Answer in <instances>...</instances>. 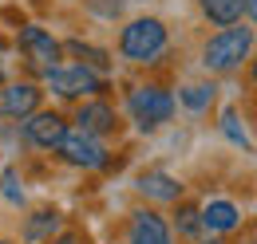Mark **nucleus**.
<instances>
[{"instance_id": "6ab92c4d", "label": "nucleus", "mask_w": 257, "mask_h": 244, "mask_svg": "<svg viewBox=\"0 0 257 244\" xmlns=\"http://www.w3.org/2000/svg\"><path fill=\"white\" fill-rule=\"evenodd\" d=\"M0 193H4L12 205H24V189L16 185V170H4V174H0Z\"/></svg>"}, {"instance_id": "1a4fd4ad", "label": "nucleus", "mask_w": 257, "mask_h": 244, "mask_svg": "<svg viewBox=\"0 0 257 244\" xmlns=\"http://www.w3.org/2000/svg\"><path fill=\"white\" fill-rule=\"evenodd\" d=\"M198 220H202V228L210 232V236H225V232H233L237 224H241V209L233 205V201H206L202 209H198Z\"/></svg>"}, {"instance_id": "9d476101", "label": "nucleus", "mask_w": 257, "mask_h": 244, "mask_svg": "<svg viewBox=\"0 0 257 244\" xmlns=\"http://www.w3.org/2000/svg\"><path fill=\"white\" fill-rule=\"evenodd\" d=\"M127 236H131V244H170V228H166V220L159 213L139 209V213H131Z\"/></svg>"}, {"instance_id": "20e7f679", "label": "nucleus", "mask_w": 257, "mask_h": 244, "mask_svg": "<svg viewBox=\"0 0 257 244\" xmlns=\"http://www.w3.org/2000/svg\"><path fill=\"white\" fill-rule=\"evenodd\" d=\"M48 87L64 98H83V94H99L103 91V75L75 63V67H52L48 71Z\"/></svg>"}, {"instance_id": "7ed1b4c3", "label": "nucleus", "mask_w": 257, "mask_h": 244, "mask_svg": "<svg viewBox=\"0 0 257 244\" xmlns=\"http://www.w3.org/2000/svg\"><path fill=\"white\" fill-rule=\"evenodd\" d=\"M127 110H131V118H135V126L143 134H151V130H159L162 122H170L174 98H170V91H162V87H135L131 98H127Z\"/></svg>"}, {"instance_id": "423d86ee", "label": "nucleus", "mask_w": 257, "mask_h": 244, "mask_svg": "<svg viewBox=\"0 0 257 244\" xmlns=\"http://www.w3.org/2000/svg\"><path fill=\"white\" fill-rule=\"evenodd\" d=\"M20 52H24V60L32 63L40 75H48L52 67H60V44L52 40V32H44V28H36V24H28V28H20Z\"/></svg>"}, {"instance_id": "412c9836", "label": "nucleus", "mask_w": 257, "mask_h": 244, "mask_svg": "<svg viewBox=\"0 0 257 244\" xmlns=\"http://www.w3.org/2000/svg\"><path fill=\"white\" fill-rule=\"evenodd\" d=\"M4 56H8V48H4V40H0V79H4Z\"/></svg>"}, {"instance_id": "f03ea898", "label": "nucleus", "mask_w": 257, "mask_h": 244, "mask_svg": "<svg viewBox=\"0 0 257 244\" xmlns=\"http://www.w3.org/2000/svg\"><path fill=\"white\" fill-rule=\"evenodd\" d=\"M119 52L131 63H155L166 52V24L155 16H143V20H131L123 36H119Z\"/></svg>"}, {"instance_id": "39448f33", "label": "nucleus", "mask_w": 257, "mask_h": 244, "mask_svg": "<svg viewBox=\"0 0 257 244\" xmlns=\"http://www.w3.org/2000/svg\"><path fill=\"white\" fill-rule=\"evenodd\" d=\"M56 150L67 166H79V170H103L107 166V146L91 134H83V130H67Z\"/></svg>"}, {"instance_id": "f3484780", "label": "nucleus", "mask_w": 257, "mask_h": 244, "mask_svg": "<svg viewBox=\"0 0 257 244\" xmlns=\"http://www.w3.org/2000/svg\"><path fill=\"white\" fill-rule=\"evenodd\" d=\"M174 228H178L182 236H198V232H202L198 209H194V205H182V209H178V216H174Z\"/></svg>"}, {"instance_id": "ddd939ff", "label": "nucleus", "mask_w": 257, "mask_h": 244, "mask_svg": "<svg viewBox=\"0 0 257 244\" xmlns=\"http://www.w3.org/2000/svg\"><path fill=\"white\" fill-rule=\"evenodd\" d=\"M202 12H206V20H210V24L229 28V24H237V20H241L245 0H202Z\"/></svg>"}, {"instance_id": "4468645a", "label": "nucleus", "mask_w": 257, "mask_h": 244, "mask_svg": "<svg viewBox=\"0 0 257 244\" xmlns=\"http://www.w3.org/2000/svg\"><path fill=\"white\" fill-rule=\"evenodd\" d=\"M56 228H60V213H56V209H40V213H32L28 224H24V240H52Z\"/></svg>"}, {"instance_id": "a211bd4d", "label": "nucleus", "mask_w": 257, "mask_h": 244, "mask_svg": "<svg viewBox=\"0 0 257 244\" xmlns=\"http://www.w3.org/2000/svg\"><path fill=\"white\" fill-rule=\"evenodd\" d=\"M222 130L229 134V142H237L241 150H249V138H245V130L237 126V110H225L222 114Z\"/></svg>"}, {"instance_id": "dca6fc26", "label": "nucleus", "mask_w": 257, "mask_h": 244, "mask_svg": "<svg viewBox=\"0 0 257 244\" xmlns=\"http://www.w3.org/2000/svg\"><path fill=\"white\" fill-rule=\"evenodd\" d=\"M67 52H75V56L83 60V67H91V71H107V67H111L107 52H99V48H87V44H79V40H71V44H67Z\"/></svg>"}, {"instance_id": "aec40b11", "label": "nucleus", "mask_w": 257, "mask_h": 244, "mask_svg": "<svg viewBox=\"0 0 257 244\" xmlns=\"http://www.w3.org/2000/svg\"><path fill=\"white\" fill-rule=\"evenodd\" d=\"M48 244H79V236H75V232H64L60 240H48Z\"/></svg>"}, {"instance_id": "2eb2a0df", "label": "nucleus", "mask_w": 257, "mask_h": 244, "mask_svg": "<svg viewBox=\"0 0 257 244\" xmlns=\"http://www.w3.org/2000/svg\"><path fill=\"white\" fill-rule=\"evenodd\" d=\"M178 102H182L186 110L198 114V110H206V106L214 102V87H210V83H190V87H182V91H178Z\"/></svg>"}, {"instance_id": "6e6552de", "label": "nucleus", "mask_w": 257, "mask_h": 244, "mask_svg": "<svg viewBox=\"0 0 257 244\" xmlns=\"http://www.w3.org/2000/svg\"><path fill=\"white\" fill-rule=\"evenodd\" d=\"M64 134H67V122L60 118L56 110H36V114H28V122H24V138H28L32 146H40V150H56Z\"/></svg>"}, {"instance_id": "4be33fe9", "label": "nucleus", "mask_w": 257, "mask_h": 244, "mask_svg": "<svg viewBox=\"0 0 257 244\" xmlns=\"http://www.w3.org/2000/svg\"><path fill=\"white\" fill-rule=\"evenodd\" d=\"M202 244H222V240H202Z\"/></svg>"}, {"instance_id": "0eeeda50", "label": "nucleus", "mask_w": 257, "mask_h": 244, "mask_svg": "<svg viewBox=\"0 0 257 244\" xmlns=\"http://www.w3.org/2000/svg\"><path fill=\"white\" fill-rule=\"evenodd\" d=\"M40 87L36 83H8L0 87V118H28L40 110Z\"/></svg>"}, {"instance_id": "f257e3e1", "label": "nucleus", "mask_w": 257, "mask_h": 244, "mask_svg": "<svg viewBox=\"0 0 257 244\" xmlns=\"http://www.w3.org/2000/svg\"><path fill=\"white\" fill-rule=\"evenodd\" d=\"M249 48H253V28L249 24H229L218 36H210L206 52H202V63L206 71H237L241 63L249 60Z\"/></svg>"}, {"instance_id": "f8f14e48", "label": "nucleus", "mask_w": 257, "mask_h": 244, "mask_svg": "<svg viewBox=\"0 0 257 244\" xmlns=\"http://www.w3.org/2000/svg\"><path fill=\"white\" fill-rule=\"evenodd\" d=\"M75 122H79V130H83V134L99 138V134L115 130V110H111L107 102H99V98H95V102H83V106H79Z\"/></svg>"}, {"instance_id": "9b49d317", "label": "nucleus", "mask_w": 257, "mask_h": 244, "mask_svg": "<svg viewBox=\"0 0 257 244\" xmlns=\"http://www.w3.org/2000/svg\"><path fill=\"white\" fill-rule=\"evenodd\" d=\"M139 193L151 197V201H166V205H170V201L182 197V182L170 178V174H162V170H151V174L139 178Z\"/></svg>"}]
</instances>
